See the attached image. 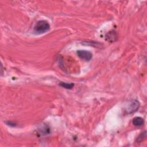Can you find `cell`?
I'll use <instances>...</instances> for the list:
<instances>
[{
	"mask_svg": "<svg viewBox=\"0 0 147 147\" xmlns=\"http://www.w3.org/2000/svg\"><path fill=\"white\" fill-rule=\"evenodd\" d=\"M82 44H84V45H89V46H91V47H96V48H100L101 45H102V44H101V43H99L98 42H95V41H84Z\"/></svg>",
	"mask_w": 147,
	"mask_h": 147,
	"instance_id": "cell-7",
	"label": "cell"
},
{
	"mask_svg": "<svg viewBox=\"0 0 147 147\" xmlns=\"http://www.w3.org/2000/svg\"><path fill=\"white\" fill-rule=\"evenodd\" d=\"M50 29V25L46 20L38 21L34 26L33 31L35 34H40L47 32Z\"/></svg>",
	"mask_w": 147,
	"mask_h": 147,
	"instance_id": "cell-1",
	"label": "cell"
},
{
	"mask_svg": "<svg viewBox=\"0 0 147 147\" xmlns=\"http://www.w3.org/2000/svg\"><path fill=\"white\" fill-rule=\"evenodd\" d=\"M140 106L138 100L133 99L131 100L129 104L126 106L125 111L127 114H132L137 111Z\"/></svg>",
	"mask_w": 147,
	"mask_h": 147,
	"instance_id": "cell-2",
	"label": "cell"
},
{
	"mask_svg": "<svg viewBox=\"0 0 147 147\" xmlns=\"http://www.w3.org/2000/svg\"><path fill=\"white\" fill-rule=\"evenodd\" d=\"M144 134H146V131H144V133H142L139 136H138V137L137 138V141H138V142H140V141H141L142 140V139H143V136L144 135Z\"/></svg>",
	"mask_w": 147,
	"mask_h": 147,
	"instance_id": "cell-9",
	"label": "cell"
},
{
	"mask_svg": "<svg viewBox=\"0 0 147 147\" xmlns=\"http://www.w3.org/2000/svg\"><path fill=\"white\" fill-rule=\"evenodd\" d=\"M118 38V35L117 32L114 30L109 31L105 36V40L109 42H113L115 41Z\"/></svg>",
	"mask_w": 147,
	"mask_h": 147,
	"instance_id": "cell-4",
	"label": "cell"
},
{
	"mask_svg": "<svg viewBox=\"0 0 147 147\" xmlns=\"http://www.w3.org/2000/svg\"><path fill=\"white\" fill-rule=\"evenodd\" d=\"M59 85L62 87L63 88H66V89H72L74 86V84L73 83H66V82H61L59 83Z\"/></svg>",
	"mask_w": 147,
	"mask_h": 147,
	"instance_id": "cell-8",
	"label": "cell"
},
{
	"mask_svg": "<svg viewBox=\"0 0 147 147\" xmlns=\"http://www.w3.org/2000/svg\"><path fill=\"white\" fill-rule=\"evenodd\" d=\"M51 129L47 125H43L38 128V134L40 136H45L50 133Z\"/></svg>",
	"mask_w": 147,
	"mask_h": 147,
	"instance_id": "cell-5",
	"label": "cell"
},
{
	"mask_svg": "<svg viewBox=\"0 0 147 147\" xmlns=\"http://www.w3.org/2000/svg\"><path fill=\"white\" fill-rule=\"evenodd\" d=\"M78 56L85 61H90L92 57V54L91 52L86 50H78L77 51Z\"/></svg>",
	"mask_w": 147,
	"mask_h": 147,
	"instance_id": "cell-3",
	"label": "cell"
},
{
	"mask_svg": "<svg viewBox=\"0 0 147 147\" xmlns=\"http://www.w3.org/2000/svg\"><path fill=\"white\" fill-rule=\"evenodd\" d=\"M133 124L136 126H141L144 123V119L140 117H136L133 119Z\"/></svg>",
	"mask_w": 147,
	"mask_h": 147,
	"instance_id": "cell-6",
	"label": "cell"
}]
</instances>
